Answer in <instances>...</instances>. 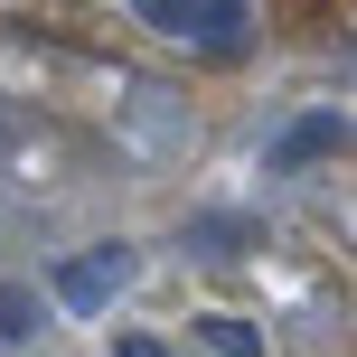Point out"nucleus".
I'll list each match as a JSON object with an SVG mask.
<instances>
[{
	"label": "nucleus",
	"mask_w": 357,
	"mask_h": 357,
	"mask_svg": "<svg viewBox=\"0 0 357 357\" xmlns=\"http://www.w3.org/2000/svg\"><path fill=\"white\" fill-rule=\"evenodd\" d=\"M113 357H169V348H151V339H123V348H113Z\"/></svg>",
	"instance_id": "obj_3"
},
{
	"label": "nucleus",
	"mask_w": 357,
	"mask_h": 357,
	"mask_svg": "<svg viewBox=\"0 0 357 357\" xmlns=\"http://www.w3.org/2000/svg\"><path fill=\"white\" fill-rule=\"evenodd\" d=\"M29 320H38L29 291H0V339H29Z\"/></svg>",
	"instance_id": "obj_2"
},
{
	"label": "nucleus",
	"mask_w": 357,
	"mask_h": 357,
	"mask_svg": "<svg viewBox=\"0 0 357 357\" xmlns=\"http://www.w3.org/2000/svg\"><path fill=\"white\" fill-rule=\"evenodd\" d=\"M123 273H132V264H123V254H94V264H75V273H66V282H56V291H66V301H75V310H94V301H104V291H113V282H123Z\"/></svg>",
	"instance_id": "obj_1"
}]
</instances>
